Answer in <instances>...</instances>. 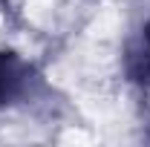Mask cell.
<instances>
[{
	"label": "cell",
	"instance_id": "1",
	"mask_svg": "<svg viewBox=\"0 0 150 147\" xmlns=\"http://www.w3.org/2000/svg\"><path fill=\"white\" fill-rule=\"evenodd\" d=\"M147 37H150V32H147Z\"/></svg>",
	"mask_w": 150,
	"mask_h": 147
}]
</instances>
